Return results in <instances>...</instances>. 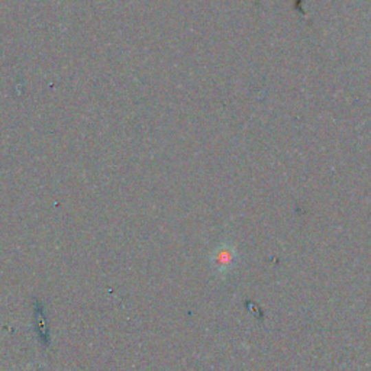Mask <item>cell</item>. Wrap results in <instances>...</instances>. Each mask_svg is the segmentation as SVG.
Wrapping results in <instances>:
<instances>
[{"label":"cell","instance_id":"6da1fadb","mask_svg":"<svg viewBox=\"0 0 371 371\" xmlns=\"http://www.w3.org/2000/svg\"><path fill=\"white\" fill-rule=\"evenodd\" d=\"M232 260H234V253L231 251V248L222 247L214 254V267L218 271L228 270L232 264Z\"/></svg>","mask_w":371,"mask_h":371}]
</instances>
